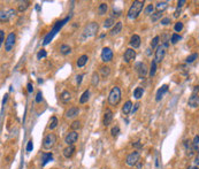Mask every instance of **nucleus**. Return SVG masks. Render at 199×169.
Masks as SVG:
<instances>
[{"instance_id": "37", "label": "nucleus", "mask_w": 199, "mask_h": 169, "mask_svg": "<svg viewBox=\"0 0 199 169\" xmlns=\"http://www.w3.org/2000/svg\"><path fill=\"white\" fill-rule=\"evenodd\" d=\"M159 40H160V37L159 36H155L153 39H152V42H151V48H155V47H158L159 46Z\"/></svg>"}, {"instance_id": "54", "label": "nucleus", "mask_w": 199, "mask_h": 169, "mask_svg": "<svg viewBox=\"0 0 199 169\" xmlns=\"http://www.w3.org/2000/svg\"><path fill=\"white\" fill-rule=\"evenodd\" d=\"M7 99H8V93H6V94L3 95V99H2V108L5 107V104H6V101H7Z\"/></svg>"}, {"instance_id": "47", "label": "nucleus", "mask_w": 199, "mask_h": 169, "mask_svg": "<svg viewBox=\"0 0 199 169\" xmlns=\"http://www.w3.org/2000/svg\"><path fill=\"white\" fill-rule=\"evenodd\" d=\"M42 100H43V92H42V91H38L35 101H36L37 104H39V102H42Z\"/></svg>"}, {"instance_id": "8", "label": "nucleus", "mask_w": 199, "mask_h": 169, "mask_svg": "<svg viewBox=\"0 0 199 169\" xmlns=\"http://www.w3.org/2000/svg\"><path fill=\"white\" fill-rule=\"evenodd\" d=\"M165 55H166V48H165V47H164V45L161 44V45H159V46L157 47L155 57H154V61H155L157 63H160V62L164 60Z\"/></svg>"}, {"instance_id": "24", "label": "nucleus", "mask_w": 199, "mask_h": 169, "mask_svg": "<svg viewBox=\"0 0 199 169\" xmlns=\"http://www.w3.org/2000/svg\"><path fill=\"white\" fill-rule=\"evenodd\" d=\"M89 99H90V90H85L84 92H83V94L81 95V98H80V104H87L88 101H89Z\"/></svg>"}, {"instance_id": "26", "label": "nucleus", "mask_w": 199, "mask_h": 169, "mask_svg": "<svg viewBox=\"0 0 199 169\" xmlns=\"http://www.w3.org/2000/svg\"><path fill=\"white\" fill-rule=\"evenodd\" d=\"M108 10V5L106 2H101L98 7V14L99 15H105Z\"/></svg>"}, {"instance_id": "12", "label": "nucleus", "mask_w": 199, "mask_h": 169, "mask_svg": "<svg viewBox=\"0 0 199 169\" xmlns=\"http://www.w3.org/2000/svg\"><path fill=\"white\" fill-rule=\"evenodd\" d=\"M112 120H113V112H112L109 108H107V109L105 110V113H104V119H102L104 125H105V127H108V125L110 124Z\"/></svg>"}, {"instance_id": "57", "label": "nucleus", "mask_w": 199, "mask_h": 169, "mask_svg": "<svg viewBox=\"0 0 199 169\" xmlns=\"http://www.w3.org/2000/svg\"><path fill=\"white\" fill-rule=\"evenodd\" d=\"M195 165H196L197 167L199 166V153L196 155V158H195Z\"/></svg>"}, {"instance_id": "13", "label": "nucleus", "mask_w": 199, "mask_h": 169, "mask_svg": "<svg viewBox=\"0 0 199 169\" xmlns=\"http://www.w3.org/2000/svg\"><path fill=\"white\" fill-rule=\"evenodd\" d=\"M15 15V10L14 9H8V10H1V14H0V18H1V21L3 22V21H7V20H9L12 16H14Z\"/></svg>"}, {"instance_id": "55", "label": "nucleus", "mask_w": 199, "mask_h": 169, "mask_svg": "<svg viewBox=\"0 0 199 169\" xmlns=\"http://www.w3.org/2000/svg\"><path fill=\"white\" fill-rule=\"evenodd\" d=\"M181 12H182V10H181V9H179V8H177V9H176V10H175V13H174V17H179V16H180V15H181Z\"/></svg>"}, {"instance_id": "41", "label": "nucleus", "mask_w": 199, "mask_h": 169, "mask_svg": "<svg viewBox=\"0 0 199 169\" xmlns=\"http://www.w3.org/2000/svg\"><path fill=\"white\" fill-rule=\"evenodd\" d=\"M161 15H162V12H157V13H153L152 14V16H151V20H152V22H157L160 17H161Z\"/></svg>"}, {"instance_id": "49", "label": "nucleus", "mask_w": 199, "mask_h": 169, "mask_svg": "<svg viewBox=\"0 0 199 169\" xmlns=\"http://www.w3.org/2000/svg\"><path fill=\"white\" fill-rule=\"evenodd\" d=\"M139 106H140V105H139V102H136V104H135V105L132 106V109H131V114H135V113L137 112V109L139 108Z\"/></svg>"}, {"instance_id": "29", "label": "nucleus", "mask_w": 199, "mask_h": 169, "mask_svg": "<svg viewBox=\"0 0 199 169\" xmlns=\"http://www.w3.org/2000/svg\"><path fill=\"white\" fill-rule=\"evenodd\" d=\"M184 146H185V150H187V153H188V155H192L194 154V149H192V142H190V140H185V143H184Z\"/></svg>"}, {"instance_id": "58", "label": "nucleus", "mask_w": 199, "mask_h": 169, "mask_svg": "<svg viewBox=\"0 0 199 169\" xmlns=\"http://www.w3.org/2000/svg\"><path fill=\"white\" fill-rule=\"evenodd\" d=\"M155 166H157V168L159 167V154L157 153V158H155Z\"/></svg>"}, {"instance_id": "61", "label": "nucleus", "mask_w": 199, "mask_h": 169, "mask_svg": "<svg viewBox=\"0 0 199 169\" xmlns=\"http://www.w3.org/2000/svg\"><path fill=\"white\" fill-rule=\"evenodd\" d=\"M188 169H199V168L197 167V166H195V167H189Z\"/></svg>"}, {"instance_id": "6", "label": "nucleus", "mask_w": 199, "mask_h": 169, "mask_svg": "<svg viewBox=\"0 0 199 169\" xmlns=\"http://www.w3.org/2000/svg\"><path fill=\"white\" fill-rule=\"evenodd\" d=\"M139 159H140V153H139L138 151H135V152L130 153V154L125 158V164H127V166L132 167V166H135V165L139 161Z\"/></svg>"}, {"instance_id": "59", "label": "nucleus", "mask_w": 199, "mask_h": 169, "mask_svg": "<svg viewBox=\"0 0 199 169\" xmlns=\"http://www.w3.org/2000/svg\"><path fill=\"white\" fill-rule=\"evenodd\" d=\"M197 92H199V85L195 86V89H194V93H195V94H197Z\"/></svg>"}, {"instance_id": "23", "label": "nucleus", "mask_w": 199, "mask_h": 169, "mask_svg": "<svg viewBox=\"0 0 199 169\" xmlns=\"http://www.w3.org/2000/svg\"><path fill=\"white\" fill-rule=\"evenodd\" d=\"M122 30V22H116V24L113 27L112 31H110V36H116L121 32Z\"/></svg>"}, {"instance_id": "31", "label": "nucleus", "mask_w": 199, "mask_h": 169, "mask_svg": "<svg viewBox=\"0 0 199 169\" xmlns=\"http://www.w3.org/2000/svg\"><path fill=\"white\" fill-rule=\"evenodd\" d=\"M58 124H59V122H58V119H57V116H52L51 117V120H50V124H48V128L51 129V130H54L57 127H58Z\"/></svg>"}, {"instance_id": "46", "label": "nucleus", "mask_w": 199, "mask_h": 169, "mask_svg": "<svg viewBox=\"0 0 199 169\" xmlns=\"http://www.w3.org/2000/svg\"><path fill=\"white\" fill-rule=\"evenodd\" d=\"M32 149H33V140H32V139H30V140L27 143V147H25V150H27V152H31V151H32Z\"/></svg>"}, {"instance_id": "14", "label": "nucleus", "mask_w": 199, "mask_h": 169, "mask_svg": "<svg viewBox=\"0 0 199 169\" xmlns=\"http://www.w3.org/2000/svg\"><path fill=\"white\" fill-rule=\"evenodd\" d=\"M131 48H138L140 46V37L138 35H132L131 38H130V42H129Z\"/></svg>"}, {"instance_id": "3", "label": "nucleus", "mask_w": 199, "mask_h": 169, "mask_svg": "<svg viewBox=\"0 0 199 169\" xmlns=\"http://www.w3.org/2000/svg\"><path fill=\"white\" fill-rule=\"evenodd\" d=\"M98 29H99L98 23L91 22V23H89V24H87V25L84 27V29H83V36H84L85 38L92 37V36H95V35L98 32Z\"/></svg>"}, {"instance_id": "21", "label": "nucleus", "mask_w": 199, "mask_h": 169, "mask_svg": "<svg viewBox=\"0 0 199 169\" xmlns=\"http://www.w3.org/2000/svg\"><path fill=\"white\" fill-rule=\"evenodd\" d=\"M132 102L130 101V100H128V101H125V104L123 105V107H122V113H123V115H129L130 113H131V109H132Z\"/></svg>"}, {"instance_id": "25", "label": "nucleus", "mask_w": 199, "mask_h": 169, "mask_svg": "<svg viewBox=\"0 0 199 169\" xmlns=\"http://www.w3.org/2000/svg\"><path fill=\"white\" fill-rule=\"evenodd\" d=\"M143 94H144V89H143L142 86H138V87L135 89V91H134V97H135L137 100L140 99V98L143 97Z\"/></svg>"}, {"instance_id": "52", "label": "nucleus", "mask_w": 199, "mask_h": 169, "mask_svg": "<svg viewBox=\"0 0 199 169\" xmlns=\"http://www.w3.org/2000/svg\"><path fill=\"white\" fill-rule=\"evenodd\" d=\"M3 37H5V31L3 30H0V44H3Z\"/></svg>"}, {"instance_id": "4", "label": "nucleus", "mask_w": 199, "mask_h": 169, "mask_svg": "<svg viewBox=\"0 0 199 169\" xmlns=\"http://www.w3.org/2000/svg\"><path fill=\"white\" fill-rule=\"evenodd\" d=\"M55 143H57V136L54 134H48L43 140V147L45 150H51L54 147Z\"/></svg>"}, {"instance_id": "18", "label": "nucleus", "mask_w": 199, "mask_h": 169, "mask_svg": "<svg viewBox=\"0 0 199 169\" xmlns=\"http://www.w3.org/2000/svg\"><path fill=\"white\" fill-rule=\"evenodd\" d=\"M168 91V85L167 84H165V85H162L158 91H157V94H155V100L157 101H160L161 99H162V97H164V94L166 93Z\"/></svg>"}, {"instance_id": "5", "label": "nucleus", "mask_w": 199, "mask_h": 169, "mask_svg": "<svg viewBox=\"0 0 199 169\" xmlns=\"http://www.w3.org/2000/svg\"><path fill=\"white\" fill-rule=\"evenodd\" d=\"M15 40H16V35H15V32H10V33L7 36L6 40H5V50H6V52H10V51L14 48V46H15Z\"/></svg>"}, {"instance_id": "42", "label": "nucleus", "mask_w": 199, "mask_h": 169, "mask_svg": "<svg viewBox=\"0 0 199 169\" xmlns=\"http://www.w3.org/2000/svg\"><path fill=\"white\" fill-rule=\"evenodd\" d=\"M46 57H47V52H46L45 50L38 51V53H37V59H38V60H42V59H44V58H46Z\"/></svg>"}, {"instance_id": "38", "label": "nucleus", "mask_w": 199, "mask_h": 169, "mask_svg": "<svg viewBox=\"0 0 199 169\" xmlns=\"http://www.w3.org/2000/svg\"><path fill=\"white\" fill-rule=\"evenodd\" d=\"M197 58H198V53H194V54L189 55V57L185 59V62H187V63H192L195 60H197Z\"/></svg>"}, {"instance_id": "45", "label": "nucleus", "mask_w": 199, "mask_h": 169, "mask_svg": "<svg viewBox=\"0 0 199 169\" xmlns=\"http://www.w3.org/2000/svg\"><path fill=\"white\" fill-rule=\"evenodd\" d=\"M110 132H112V136H113V137H117L119 134H120V128H119L117 125H115V127L112 128V131H110Z\"/></svg>"}, {"instance_id": "39", "label": "nucleus", "mask_w": 199, "mask_h": 169, "mask_svg": "<svg viewBox=\"0 0 199 169\" xmlns=\"http://www.w3.org/2000/svg\"><path fill=\"white\" fill-rule=\"evenodd\" d=\"M70 128H72V130L73 131H77L80 128H81V121H74L72 124H70Z\"/></svg>"}, {"instance_id": "50", "label": "nucleus", "mask_w": 199, "mask_h": 169, "mask_svg": "<svg viewBox=\"0 0 199 169\" xmlns=\"http://www.w3.org/2000/svg\"><path fill=\"white\" fill-rule=\"evenodd\" d=\"M27 90H28V93H32V91H33V85H32L31 82H29V83L27 84Z\"/></svg>"}, {"instance_id": "33", "label": "nucleus", "mask_w": 199, "mask_h": 169, "mask_svg": "<svg viewBox=\"0 0 199 169\" xmlns=\"http://www.w3.org/2000/svg\"><path fill=\"white\" fill-rule=\"evenodd\" d=\"M155 72H157V62L154 60H152L151 62V67H150V72H149V75L150 77H153L155 75Z\"/></svg>"}, {"instance_id": "16", "label": "nucleus", "mask_w": 199, "mask_h": 169, "mask_svg": "<svg viewBox=\"0 0 199 169\" xmlns=\"http://www.w3.org/2000/svg\"><path fill=\"white\" fill-rule=\"evenodd\" d=\"M188 105H189L190 107H192V108L198 107L199 106V95L198 94L192 93V95H191V97L189 98V100H188Z\"/></svg>"}, {"instance_id": "2", "label": "nucleus", "mask_w": 199, "mask_h": 169, "mask_svg": "<svg viewBox=\"0 0 199 169\" xmlns=\"http://www.w3.org/2000/svg\"><path fill=\"white\" fill-rule=\"evenodd\" d=\"M121 101V90L119 86H114L108 94V102L110 106H116Z\"/></svg>"}, {"instance_id": "32", "label": "nucleus", "mask_w": 199, "mask_h": 169, "mask_svg": "<svg viewBox=\"0 0 199 169\" xmlns=\"http://www.w3.org/2000/svg\"><path fill=\"white\" fill-rule=\"evenodd\" d=\"M167 7H168V3H167L166 1H159V2L155 5V8L158 9V12H164Z\"/></svg>"}, {"instance_id": "40", "label": "nucleus", "mask_w": 199, "mask_h": 169, "mask_svg": "<svg viewBox=\"0 0 199 169\" xmlns=\"http://www.w3.org/2000/svg\"><path fill=\"white\" fill-rule=\"evenodd\" d=\"M91 83H92L93 86H97V85H98V83H99V74H97V73H93V74H92Z\"/></svg>"}, {"instance_id": "60", "label": "nucleus", "mask_w": 199, "mask_h": 169, "mask_svg": "<svg viewBox=\"0 0 199 169\" xmlns=\"http://www.w3.org/2000/svg\"><path fill=\"white\" fill-rule=\"evenodd\" d=\"M36 10H40V7H39V5H36Z\"/></svg>"}, {"instance_id": "56", "label": "nucleus", "mask_w": 199, "mask_h": 169, "mask_svg": "<svg viewBox=\"0 0 199 169\" xmlns=\"http://www.w3.org/2000/svg\"><path fill=\"white\" fill-rule=\"evenodd\" d=\"M83 76H84V75H78V76L76 77V81H77V84H78V85L81 84V82H82V78H83Z\"/></svg>"}, {"instance_id": "27", "label": "nucleus", "mask_w": 199, "mask_h": 169, "mask_svg": "<svg viewBox=\"0 0 199 169\" xmlns=\"http://www.w3.org/2000/svg\"><path fill=\"white\" fill-rule=\"evenodd\" d=\"M115 24H116V22H115L114 17H108V18L104 22V28H105V29H108V28H110V27H114Z\"/></svg>"}, {"instance_id": "15", "label": "nucleus", "mask_w": 199, "mask_h": 169, "mask_svg": "<svg viewBox=\"0 0 199 169\" xmlns=\"http://www.w3.org/2000/svg\"><path fill=\"white\" fill-rule=\"evenodd\" d=\"M80 114V108L78 107H70L67 112H66V117L67 119H75L77 115Z\"/></svg>"}, {"instance_id": "9", "label": "nucleus", "mask_w": 199, "mask_h": 169, "mask_svg": "<svg viewBox=\"0 0 199 169\" xmlns=\"http://www.w3.org/2000/svg\"><path fill=\"white\" fill-rule=\"evenodd\" d=\"M136 72H137V74H138V76H139V78H144L145 76H146V74H147V72H149V69H147V67H146V65L145 63H143V62H138V63H136Z\"/></svg>"}, {"instance_id": "51", "label": "nucleus", "mask_w": 199, "mask_h": 169, "mask_svg": "<svg viewBox=\"0 0 199 169\" xmlns=\"http://www.w3.org/2000/svg\"><path fill=\"white\" fill-rule=\"evenodd\" d=\"M185 2H187L185 0H180V1H177V8H179V9H181V8L185 5Z\"/></svg>"}, {"instance_id": "19", "label": "nucleus", "mask_w": 199, "mask_h": 169, "mask_svg": "<svg viewBox=\"0 0 199 169\" xmlns=\"http://www.w3.org/2000/svg\"><path fill=\"white\" fill-rule=\"evenodd\" d=\"M52 159H53V153L52 152L43 153V155H42V167L46 166L50 161H52Z\"/></svg>"}, {"instance_id": "28", "label": "nucleus", "mask_w": 199, "mask_h": 169, "mask_svg": "<svg viewBox=\"0 0 199 169\" xmlns=\"http://www.w3.org/2000/svg\"><path fill=\"white\" fill-rule=\"evenodd\" d=\"M60 52H61V54L67 55V54H69L72 52V47L69 45H67V44H62L60 46Z\"/></svg>"}, {"instance_id": "48", "label": "nucleus", "mask_w": 199, "mask_h": 169, "mask_svg": "<svg viewBox=\"0 0 199 169\" xmlns=\"http://www.w3.org/2000/svg\"><path fill=\"white\" fill-rule=\"evenodd\" d=\"M170 22H172L170 17H164V18H161V24H162V25H167V24H169Z\"/></svg>"}, {"instance_id": "10", "label": "nucleus", "mask_w": 199, "mask_h": 169, "mask_svg": "<svg viewBox=\"0 0 199 169\" xmlns=\"http://www.w3.org/2000/svg\"><path fill=\"white\" fill-rule=\"evenodd\" d=\"M113 59V51L109 47H104L101 51V60L104 62H109Z\"/></svg>"}, {"instance_id": "22", "label": "nucleus", "mask_w": 199, "mask_h": 169, "mask_svg": "<svg viewBox=\"0 0 199 169\" xmlns=\"http://www.w3.org/2000/svg\"><path fill=\"white\" fill-rule=\"evenodd\" d=\"M60 99H61V101L62 102H69L70 101V99H72V94H70V92L69 91H67V90H65V91H62L61 92V94H60Z\"/></svg>"}, {"instance_id": "1", "label": "nucleus", "mask_w": 199, "mask_h": 169, "mask_svg": "<svg viewBox=\"0 0 199 169\" xmlns=\"http://www.w3.org/2000/svg\"><path fill=\"white\" fill-rule=\"evenodd\" d=\"M144 7V1H139V0H136L132 2V5L130 6L129 10H128V18L129 20H136L138 17V15L140 14L142 9Z\"/></svg>"}, {"instance_id": "7", "label": "nucleus", "mask_w": 199, "mask_h": 169, "mask_svg": "<svg viewBox=\"0 0 199 169\" xmlns=\"http://www.w3.org/2000/svg\"><path fill=\"white\" fill-rule=\"evenodd\" d=\"M78 139V134L76 131H70L66 135L65 137V143L67 144V146H70V145H74Z\"/></svg>"}, {"instance_id": "30", "label": "nucleus", "mask_w": 199, "mask_h": 169, "mask_svg": "<svg viewBox=\"0 0 199 169\" xmlns=\"http://www.w3.org/2000/svg\"><path fill=\"white\" fill-rule=\"evenodd\" d=\"M29 5H30V2H29V1H20V2H18V7H17L18 12L23 13V12L29 7Z\"/></svg>"}, {"instance_id": "17", "label": "nucleus", "mask_w": 199, "mask_h": 169, "mask_svg": "<svg viewBox=\"0 0 199 169\" xmlns=\"http://www.w3.org/2000/svg\"><path fill=\"white\" fill-rule=\"evenodd\" d=\"M75 151H76L75 146H74V145H70V146H67V147H65V149H63V152H62V153H63V157H65V158L69 159V158H72V157L74 155Z\"/></svg>"}, {"instance_id": "53", "label": "nucleus", "mask_w": 199, "mask_h": 169, "mask_svg": "<svg viewBox=\"0 0 199 169\" xmlns=\"http://www.w3.org/2000/svg\"><path fill=\"white\" fill-rule=\"evenodd\" d=\"M134 147H136V149H142V147H143V144H142L140 142H136V143H134Z\"/></svg>"}, {"instance_id": "43", "label": "nucleus", "mask_w": 199, "mask_h": 169, "mask_svg": "<svg viewBox=\"0 0 199 169\" xmlns=\"http://www.w3.org/2000/svg\"><path fill=\"white\" fill-rule=\"evenodd\" d=\"M183 28H184V25H183V23H182V22H176V23H175L174 29H175V31H176V32H181V31L183 30Z\"/></svg>"}, {"instance_id": "36", "label": "nucleus", "mask_w": 199, "mask_h": 169, "mask_svg": "<svg viewBox=\"0 0 199 169\" xmlns=\"http://www.w3.org/2000/svg\"><path fill=\"white\" fill-rule=\"evenodd\" d=\"M100 73H101V75H102L104 77H107V76L109 75V73H110V68H109L108 66H102V67L100 68Z\"/></svg>"}, {"instance_id": "44", "label": "nucleus", "mask_w": 199, "mask_h": 169, "mask_svg": "<svg viewBox=\"0 0 199 169\" xmlns=\"http://www.w3.org/2000/svg\"><path fill=\"white\" fill-rule=\"evenodd\" d=\"M153 10H154V6L151 3V5H147V7L145 8V14L146 15H150V14H153Z\"/></svg>"}, {"instance_id": "20", "label": "nucleus", "mask_w": 199, "mask_h": 169, "mask_svg": "<svg viewBox=\"0 0 199 169\" xmlns=\"http://www.w3.org/2000/svg\"><path fill=\"white\" fill-rule=\"evenodd\" d=\"M88 61H89V57H88L87 54H83V55H81V57L77 59L76 66H77L78 68H82V67H84V66L88 63Z\"/></svg>"}, {"instance_id": "34", "label": "nucleus", "mask_w": 199, "mask_h": 169, "mask_svg": "<svg viewBox=\"0 0 199 169\" xmlns=\"http://www.w3.org/2000/svg\"><path fill=\"white\" fill-rule=\"evenodd\" d=\"M192 149L195 152H198L199 153V136H195L194 137V140H192Z\"/></svg>"}, {"instance_id": "35", "label": "nucleus", "mask_w": 199, "mask_h": 169, "mask_svg": "<svg viewBox=\"0 0 199 169\" xmlns=\"http://www.w3.org/2000/svg\"><path fill=\"white\" fill-rule=\"evenodd\" d=\"M181 39H182V37H181L179 33H173L172 37H170V43H172L173 45H175V44H177Z\"/></svg>"}, {"instance_id": "11", "label": "nucleus", "mask_w": 199, "mask_h": 169, "mask_svg": "<svg viewBox=\"0 0 199 169\" xmlns=\"http://www.w3.org/2000/svg\"><path fill=\"white\" fill-rule=\"evenodd\" d=\"M135 58H136V51H135L134 48H131V47H130V48H127L125 52H124V55H123L124 62L129 63V62H131Z\"/></svg>"}]
</instances>
